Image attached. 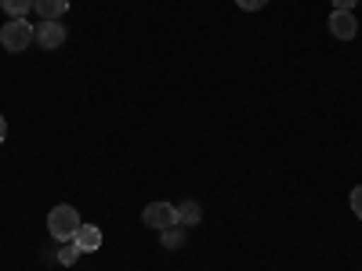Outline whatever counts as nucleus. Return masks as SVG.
Listing matches in <instances>:
<instances>
[{"label": "nucleus", "mask_w": 362, "mask_h": 271, "mask_svg": "<svg viewBox=\"0 0 362 271\" xmlns=\"http://www.w3.org/2000/svg\"><path fill=\"white\" fill-rule=\"evenodd\" d=\"M33 40H37V25H29L25 18H11V22H4V29H0V44H4V51H11V54L25 51Z\"/></svg>", "instance_id": "obj_1"}, {"label": "nucleus", "mask_w": 362, "mask_h": 271, "mask_svg": "<svg viewBox=\"0 0 362 271\" xmlns=\"http://www.w3.org/2000/svg\"><path fill=\"white\" fill-rule=\"evenodd\" d=\"M80 224H83V221H80V214H76L73 206H54L51 214H47V231L58 239V243H69Z\"/></svg>", "instance_id": "obj_2"}, {"label": "nucleus", "mask_w": 362, "mask_h": 271, "mask_svg": "<svg viewBox=\"0 0 362 271\" xmlns=\"http://www.w3.org/2000/svg\"><path fill=\"white\" fill-rule=\"evenodd\" d=\"M141 221L153 228V231H167V228L177 224V206L174 203H148L141 210Z\"/></svg>", "instance_id": "obj_3"}, {"label": "nucleus", "mask_w": 362, "mask_h": 271, "mask_svg": "<svg viewBox=\"0 0 362 271\" xmlns=\"http://www.w3.org/2000/svg\"><path fill=\"white\" fill-rule=\"evenodd\" d=\"M37 44L44 51H58L66 44V25L62 22H37Z\"/></svg>", "instance_id": "obj_4"}, {"label": "nucleus", "mask_w": 362, "mask_h": 271, "mask_svg": "<svg viewBox=\"0 0 362 271\" xmlns=\"http://www.w3.org/2000/svg\"><path fill=\"white\" fill-rule=\"evenodd\" d=\"M329 33H334V40H355V33H358L355 11H334L329 15Z\"/></svg>", "instance_id": "obj_5"}, {"label": "nucleus", "mask_w": 362, "mask_h": 271, "mask_svg": "<svg viewBox=\"0 0 362 271\" xmlns=\"http://www.w3.org/2000/svg\"><path fill=\"white\" fill-rule=\"evenodd\" d=\"M73 243H76L83 253H95V250L102 246V231H98L95 224H80L76 235H73Z\"/></svg>", "instance_id": "obj_6"}, {"label": "nucleus", "mask_w": 362, "mask_h": 271, "mask_svg": "<svg viewBox=\"0 0 362 271\" xmlns=\"http://www.w3.org/2000/svg\"><path fill=\"white\" fill-rule=\"evenodd\" d=\"M37 15H40V22H58V18H66V11H69V0H37Z\"/></svg>", "instance_id": "obj_7"}, {"label": "nucleus", "mask_w": 362, "mask_h": 271, "mask_svg": "<svg viewBox=\"0 0 362 271\" xmlns=\"http://www.w3.org/2000/svg\"><path fill=\"white\" fill-rule=\"evenodd\" d=\"M203 221V206L196 203V199H185L177 206V224L181 228H192V224H199Z\"/></svg>", "instance_id": "obj_8"}, {"label": "nucleus", "mask_w": 362, "mask_h": 271, "mask_svg": "<svg viewBox=\"0 0 362 271\" xmlns=\"http://www.w3.org/2000/svg\"><path fill=\"white\" fill-rule=\"evenodd\" d=\"M37 0H0V11H8L11 18H25L29 11H33Z\"/></svg>", "instance_id": "obj_9"}, {"label": "nucleus", "mask_w": 362, "mask_h": 271, "mask_svg": "<svg viewBox=\"0 0 362 271\" xmlns=\"http://www.w3.org/2000/svg\"><path fill=\"white\" fill-rule=\"evenodd\" d=\"M160 239H163V250H181V246H185V228L174 224V228L160 231Z\"/></svg>", "instance_id": "obj_10"}, {"label": "nucleus", "mask_w": 362, "mask_h": 271, "mask_svg": "<svg viewBox=\"0 0 362 271\" xmlns=\"http://www.w3.org/2000/svg\"><path fill=\"white\" fill-rule=\"evenodd\" d=\"M80 253H83V250L69 239V243H62V250H58V264H66V267H69V264H76V260H80Z\"/></svg>", "instance_id": "obj_11"}, {"label": "nucleus", "mask_w": 362, "mask_h": 271, "mask_svg": "<svg viewBox=\"0 0 362 271\" xmlns=\"http://www.w3.org/2000/svg\"><path fill=\"white\" fill-rule=\"evenodd\" d=\"M239 4V11H261V8H268V0H235Z\"/></svg>", "instance_id": "obj_12"}, {"label": "nucleus", "mask_w": 362, "mask_h": 271, "mask_svg": "<svg viewBox=\"0 0 362 271\" xmlns=\"http://www.w3.org/2000/svg\"><path fill=\"white\" fill-rule=\"evenodd\" d=\"M348 203H351V210H355V217H362V185L351 188V199H348Z\"/></svg>", "instance_id": "obj_13"}, {"label": "nucleus", "mask_w": 362, "mask_h": 271, "mask_svg": "<svg viewBox=\"0 0 362 271\" xmlns=\"http://www.w3.org/2000/svg\"><path fill=\"white\" fill-rule=\"evenodd\" d=\"M358 0H334V11H355Z\"/></svg>", "instance_id": "obj_14"}, {"label": "nucleus", "mask_w": 362, "mask_h": 271, "mask_svg": "<svg viewBox=\"0 0 362 271\" xmlns=\"http://www.w3.org/2000/svg\"><path fill=\"white\" fill-rule=\"evenodd\" d=\"M4 138H8V119H4V112H0V145H4Z\"/></svg>", "instance_id": "obj_15"}]
</instances>
